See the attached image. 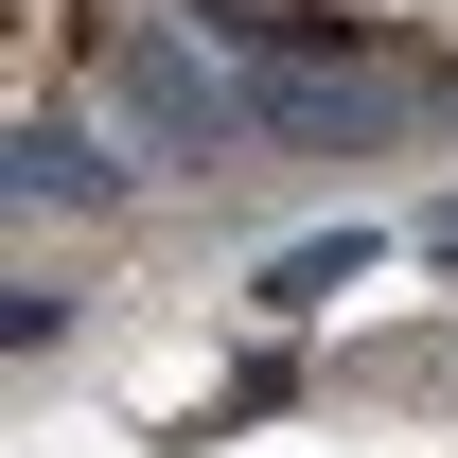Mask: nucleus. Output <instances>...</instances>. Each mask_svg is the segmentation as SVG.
Segmentation results:
<instances>
[{"label": "nucleus", "mask_w": 458, "mask_h": 458, "mask_svg": "<svg viewBox=\"0 0 458 458\" xmlns=\"http://www.w3.org/2000/svg\"><path fill=\"white\" fill-rule=\"evenodd\" d=\"M18 106H54V0H18Z\"/></svg>", "instance_id": "f257e3e1"}]
</instances>
